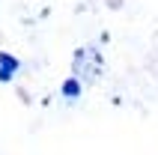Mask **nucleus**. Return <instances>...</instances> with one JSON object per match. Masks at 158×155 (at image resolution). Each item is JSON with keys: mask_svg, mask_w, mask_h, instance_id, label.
I'll list each match as a JSON object with an SVG mask.
<instances>
[{"mask_svg": "<svg viewBox=\"0 0 158 155\" xmlns=\"http://www.w3.org/2000/svg\"><path fill=\"white\" fill-rule=\"evenodd\" d=\"M0 63H3V69H0V78H3V81H9V78H12V72H15V66H18V63L12 60V57H0Z\"/></svg>", "mask_w": 158, "mask_h": 155, "instance_id": "nucleus-1", "label": "nucleus"}, {"mask_svg": "<svg viewBox=\"0 0 158 155\" xmlns=\"http://www.w3.org/2000/svg\"><path fill=\"white\" fill-rule=\"evenodd\" d=\"M63 93L66 95H78V84H75V81H66V84H63Z\"/></svg>", "mask_w": 158, "mask_h": 155, "instance_id": "nucleus-2", "label": "nucleus"}]
</instances>
